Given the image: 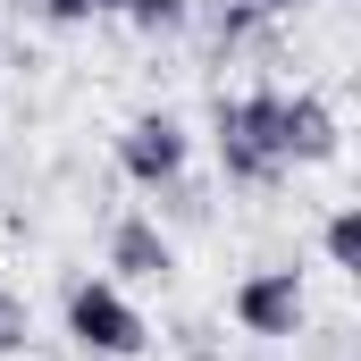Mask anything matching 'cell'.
<instances>
[{"label": "cell", "instance_id": "obj_1", "mask_svg": "<svg viewBox=\"0 0 361 361\" xmlns=\"http://www.w3.org/2000/svg\"><path fill=\"white\" fill-rule=\"evenodd\" d=\"M210 143H219V177L227 185L269 193V185L286 177V152H277V92H219Z\"/></svg>", "mask_w": 361, "mask_h": 361}, {"label": "cell", "instance_id": "obj_2", "mask_svg": "<svg viewBox=\"0 0 361 361\" xmlns=\"http://www.w3.org/2000/svg\"><path fill=\"white\" fill-rule=\"evenodd\" d=\"M68 336H76V353H92V361H135L152 345V319L126 302V286L76 277V286H68Z\"/></svg>", "mask_w": 361, "mask_h": 361}, {"label": "cell", "instance_id": "obj_3", "mask_svg": "<svg viewBox=\"0 0 361 361\" xmlns=\"http://www.w3.org/2000/svg\"><path fill=\"white\" fill-rule=\"evenodd\" d=\"M185 160H193V135H185L177 109H143V118H126V135H118V169L143 185V193L185 185Z\"/></svg>", "mask_w": 361, "mask_h": 361}, {"label": "cell", "instance_id": "obj_4", "mask_svg": "<svg viewBox=\"0 0 361 361\" xmlns=\"http://www.w3.org/2000/svg\"><path fill=\"white\" fill-rule=\"evenodd\" d=\"M227 319H235L244 336H261V345H286V336H302V319H311L302 269H252L235 294H227Z\"/></svg>", "mask_w": 361, "mask_h": 361}, {"label": "cell", "instance_id": "obj_5", "mask_svg": "<svg viewBox=\"0 0 361 361\" xmlns=\"http://www.w3.org/2000/svg\"><path fill=\"white\" fill-rule=\"evenodd\" d=\"M109 286H169L177 277V244H169V227L152 219V210H126L118 227H109Z\"/></svg>", "mask_w": 361, "mask_h": 361}, {"label": "cell", "instance_id": "obj_6", "mask_svg": "<svg viewBox=\"0 0 361 361\" xmlns=\"http://www.w3.org/2000/svg\"><path fill=\"white\" fill-rule=\"evenodd\" d=\"M336 143H345V126H336V109L319 92H277V152H286V169H319V160H336Z\"/></svg>", "mask_w": 361, "mask_h": 361}, {"label": "cell", "instance_id": "obj_7", "mask_svg": "<svg viewBox=\"0 0 361 361\" xmlns=\"http://www.w3.org/2000/svg\"><path fill=\"white\" fill-rule=\"evenodd\" d=\"M261 8H244V0H210V42L219 51H244V42H261Z\"/></svg>", "mask_w": 361, "mask_h": 361}, {"label": "cell", "instance_id": "obj_8", "mask_svg": "<svg viewBox=\"0 0 361 361\" xmlns=\"http://www.w3.org/2000/svg\"><path fill=\"white\" fill-rule=\"evenodd\" d=\"M118 17L135 34H185L193 25V0H118Z\"/></svg>", "mask_w": 361, "mask_h": 361}, {"label": "cell", "instance_id": "obj_9", "mask_svg": "<svg viewBox=\"0 0 361 361\" xmlns=\"http://www.w3.org/2000/svg\"><path fill=\"white\" fill-rule=\"evenodd\" d=\"M319 244H328V261H336V269H361V202H345V210H328Z\"/></svg>", "mask_w": 361, "mask_h": 361}, {"label": "cell", "instance_id": "obj_10", "mask_svg": "<svg viewBox=\"0 0 361 361\" xmlns=\"http://www.w3.org/2000/svg\"><path fill=\"white\" fill-rule=\"evenodd\" d=\"M42 25H92V17H118V0H34Z\"/></svg>", "mask_w": 361, "mask_h": 361}, {"label": "cell", "instance_id": "obj_11", "mask_svg": "<svg viewBox=\"0 0 361 361\" xmlns=\"http://www.w3.org/2000/svg\"><path fill=\"white\" fill-rule=\"evenodd\" d=\"M25 336H34V328H25V302L0 286V353H25Z\"/></svg>", "mask_w": 361, "mask_h": 361}, {"label": "cell", "instance_id": "obj_12", "mask_svg": "<svg viewBox=\"0 0 361 361\" xmlns=\"http://www.w3.org/2000/svg\"><path fill=\"white\" fill-rule=\"evenodd\" d=\"M244 8H261V17H294V8H311V0H244Z\"/></svg>", "mask_w": 361, "mask_h": 361}]
</instances>
